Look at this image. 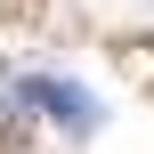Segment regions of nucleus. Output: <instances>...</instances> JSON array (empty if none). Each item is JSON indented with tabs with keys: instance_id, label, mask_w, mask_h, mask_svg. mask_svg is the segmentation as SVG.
<instances>
[{
	"instance_id": "nucleus-2",
	"label": "nucleus",
	"mask_w": 154,
	"mask_h": 154,
	"mask_svg": "<svg viewBox=\"0 0 154 154\" xmlns=\"http://www.w3.org/2000/svg\"><path fill=\"white\" fill-rule=\"evenodd\" d=\"M32 114V73H0V122H24Z\"/></svg>"
},
{
	"instance_id": "nucleus-1",
	"label": "nucleus",
	"mask_w": 154,
	"mask_h": 154,
	"mask_svg": "<svg viewBox=\"0 0 154 154\" xmlns=\"http://www.w3.org/2000/svg\"><path fill=\"white\" fill-rule=\"evenodd\" d=\"M32 106H41L65 138H97V122H106V114H97V97H89L81 81H49V73H32Z\"/></svg>"
}]
</instances>
